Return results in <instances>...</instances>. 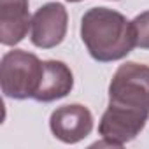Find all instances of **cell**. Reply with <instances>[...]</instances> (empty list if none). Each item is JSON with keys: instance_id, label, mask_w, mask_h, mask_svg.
I'll use <instances>...</instances> for the list:
<instances>
[{"instance_id": "6da1fadb", "label": "cell", "mask_w": 149, "mask_h": 149, "mask_svg": "<svg viewBox=\"0 0 149 149\" xmlns=\"http://www.w3.org/2000/svg\"><path fill=\"white\" fill-rule=\"evenodd\" d=\"M81 39L97 61L121 60L137 46L132 21L107 7H93L84 13Z\"/></svg>"}, {"instance_id": "7a4b0ae2", "label": "cell", "mask_w": 149, "mask_h": 149, "mask_svg": "<svg viewBox=\"0 0 149 149\" xmlns=\"http://www.w3.org/2000/svg\"><path fill=\"white\" fill-rule=\"evenodd\" d=\"M44 77V61L23 49L4 54L0 65V84L9 98H35Z\"/></svg>"}, {"instance_id": "3957f363", "label": "cell", "mask_w": 149, "mask_h": 149, "mask_svg": "<svg viewBox=\"0 0 149 149\" xmlns=\"http://www.w3.org/2000/svg\"><path fill=\"white\" fill-rule=\"evenodd\" d=\"M147 118H149V111L146 109H133V107L109 102V107L104 112L98 125V133L102 135L104 140L97 142L95 146L121 147L123 144L133 140L142 132Z\"/></svg>"}, {"instance_id": "277c9868", "label": "cell", "mask_w": 149, "mask_h": 149, "mask_svg": "<svg viewBox=\"0 0 149 149\" xmlns=\"http://www.w3.org/2000/svg\"><path fill=\"white\" fill-rule=\"evenodd\" d=\"M109 102L149 111V67L123 63L109 84Z\"/></svg>"}, {"instance_id": "5b68a950", "label": "cell", "mask_w": 149, "mask_h": 149, "mask_svg": "<svg viewBox=\"0 0 149 149\" xmlns=\"http://www.w3.org/2000/svg\"><path fill=\"white\" fill-rule=\"evenodd\" d=\"M67 9L61 4L49 2L42 6L32 18V44L42 49L58 46L67 33Z\"/></svg>"}, {"instance_id": "8992f818", "label": "cell", "mask_w": 149, "mask_h": 149, "mask_svg": "<svg viewBox=\"0 0 149 149\" xmlns=\"http://www.w3.org/2000/svg\"><path fill=\"white\" fill-rule=\"evenodd\" d=\"M51 132L56 139L65 144H76L86 139L93 130L91 112L79 104H70L58 107L49 119Z\"/></svg>"}, {"instance_id": "52a82bcc", "label": "cell", "mask_w": 149, "mask_h": 149, "mask_svg": "<svg viewBox=\"0 0 149 149\" xmlns=\"http://www.w3.org/2000/svg\"><path fill=\"white\" fill-rule=\"evenodd\" d=\"M32 28L28 0H0V42L14 46L21 42Z\"/></svg>"}, {"instance_id": "ba28073f", "label": "cell", "mask_w": 149, "mask_h": 149, "mask_svg": "<svg viewBox=\"0 0 149 149\" xmlns=\"http://www.w3.org/2000/svg\"><path fill=\"white\" fill-rule=\"evenodd\" d=\"M72 86H74V76L63 61H56V60L44 61V77L33 100L53 102L63 98L70 93Z\"/></svg>"}, {"instance_id": "9c48e42d", "label": "cell", "mask_w": 149, "mask_h": 149, "mask_svg": "<svg viewBox=\"0 0 149 149\" xmlns=\"http://www.w3.org/2000/svg\"><path fill=\"white\" fill-rule=\"evenodd\" d=\"M133 30H135V42L137 47L149 49V11L139 14L133 21Z\"/></svg>"}, {"instance_id": "30bf717a", "label": "cell", "mask_w": 149, "mask_h": 149, "mask_svg": "<svg viewBox=\"0 0 149 149\" xmlns=\"http://www.w3.org/2000/svg\"><path fill=\"white\" fill-rule=\"evenodd\" d=\"M68 2H81V0H68Z\"/></svg>"}]
</instances>
